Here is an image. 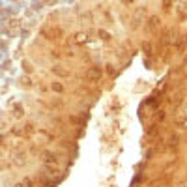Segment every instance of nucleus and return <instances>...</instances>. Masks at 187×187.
I'll use <instances>...</instances> for the list:
<instances>
[{"mask_svg":"<svg viewBox=\"0 0 187 187\" xmlns=\"http://www.w3.org/2000/svg\"><path fill=\"white\" fill-rule=\"evenodd\" d=\"M99 75H101L99 69H92V71L88 73V77H92V79H99Z\"/></svg>","mask_w":187,"mask_h":187,"instance_id":"1","label":"nucleus"},{"mask_svg":"<svg viewBox=\"0 0 187 187\" xmlns=\"http://www.w3.org/2000/svg\"><path fill=\"white\" fill-rule=\"evenodd\" d=\"M178 127L180 129H187V120H178Z\"/></svg>","mask_w":187,"mask_h":187,"instance_id":"2","label":"nucleus"}]
</instances>
